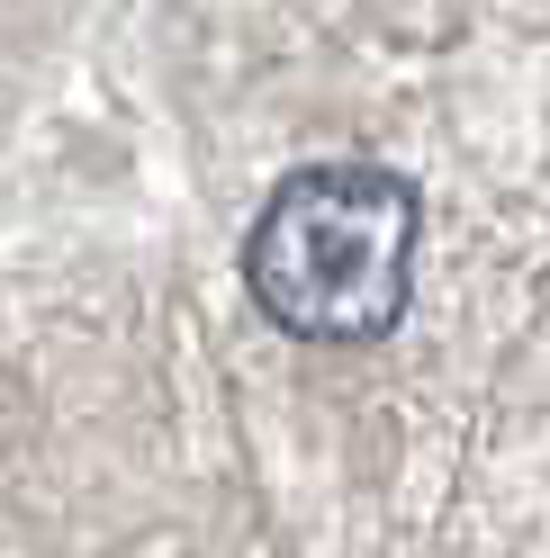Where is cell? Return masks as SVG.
<instances>
[{"label": "cell", "instance_id": "cell-1", "mask_svg": "<svg viewBox=\"0 0 550 558\" xmlns=\"http://www.w3.org/2000/svg\"><path fill=\"white\" fill-rule=\"evenodd\" d=\"M425 198L388 162H307L262 198L244 289L289 342H380L416 298Z\"/></svg>", "mask_w": 550, "mask_h": 558}]
</instances>
